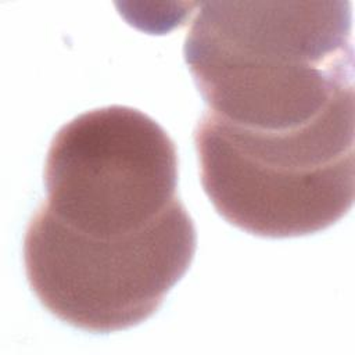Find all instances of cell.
<instances>
[{"label":"cell","instance_id":"cell-2","mask_svg":"<svg viewBox=\"0 0 355 355\" xmlns=\"http://www.w3.org/2000/svg\"><path fill=\"white\" fill-rule=\"evenodd\" d=\"M43 182L46 198L24 237L25 275L39 302L89 333L151 318L197 250L168 132L132 107L86 111L54 135Z\"/></svg>","mask_w":355,"mask_h":355},{"label":"cell","instance_id":"cell-1","mask_svg":"<svg viewBox=\"0 0 355 355\" xmlns=\"http://www.w3.org/2000/svg\"><path fill=\"white\" fill-rule=\"evenodd\" d=\"M196 6L183 55L205 103L193 133L204 193L252 236L330 227L355 190L351 3Z\"/></svg>","mask_w":355,"mask_h":355}]
</instances>
